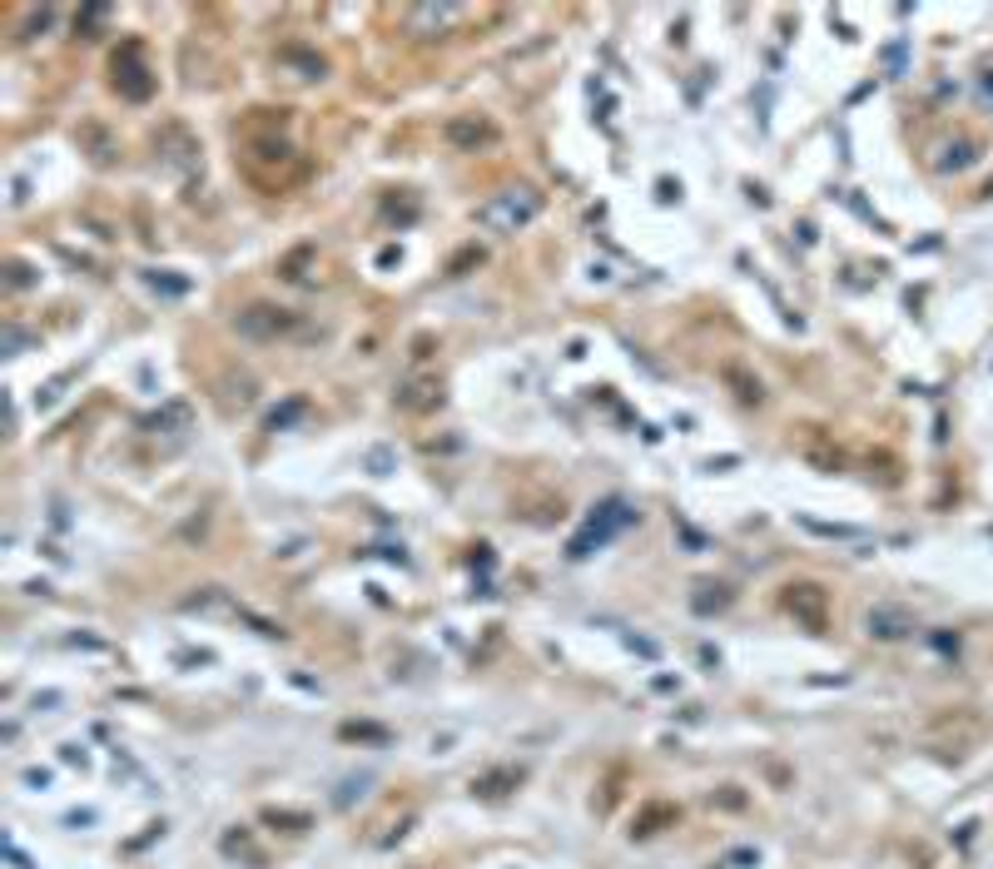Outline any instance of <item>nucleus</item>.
Instances as JSON below:
<instances>
[{
    "mask_svg": "<svg viewBox=\"0 0 993 869\" xmlns=\"http://www.w3.org/2000/svg\"><path fill=\"white\" fill-rule=\"evenodd\" d=\"M537 214H542V199H537L532 189H507V194L477 204V224H487V229H497V234H517V229L532 224Z\"/></svg>",
    "mask_w": 993,
    "mask_h": 869,
    "instance_id": "f257e3e1",
    "label": "nucleus"
},
{
    "mask_svg": "<svg viewBox=\"0 0 993 869\" xmlns=\"http://www.w3.org/2000/svg\"><path fill=\"white\" fill-rule=\"evenodd\" d=\"M239 328H244L249 338H284V333H298V323L288 318L284 308H249V313H239Z\"/></svg>",
    "mask_w": 993,
    "mask_h": 869,
    "instance_id": "f03ea898",
    "label": "nucleus"
},
{
    "mask_svg": "<svg viewBox=\"0 0 993 869\" xmlns=\"http://www.w3.org/2000/svg\"><path fill=\"white\" fill-rule=\"evenodd\" d=\"M457 15H462L457 5H413V10H408L413 25H437V30H442L447 20H457Z\"/></svg>",
    "mask_w": 993,
    "mask_h": 869,
    "instance_id": "7ed1b4c3",
    "label": "nucleus"
}]
</instances>
